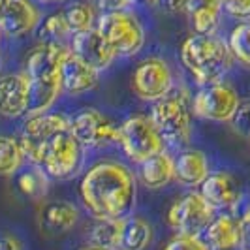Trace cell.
<instances>
[{
    "label": "cell",
    "instance_id": "1",
    "mask_svg": "<svg viewBox=\"0 0 250 250\" xmlns=\"http://www.w3.org/2000/svg\"><path fill=\"white\" fill-rule=\"evenodd\" d=\"M79 196L94 218H125L136 205L138 179L125 164L104 160L83 175Z\"/></svg>",
    "mask_w": 250,
    "mask_h": 250
},
{
    "label": "cell",
    "instance_id": "2",
    "mask_svg": "<svg viewBox=\"0 0 250 250\" xmlns=\"http://www.w3.org/2000/svg\"><path fill=\"white\" fill-rule=\"evenodd\" d=\"M68 47L57 42H40L26 57L25 74L28 77L30 100L28 115L47 113L59 100L61 85V62Z\"/></svg>",
    "mask_w": 250,
    "mask_h": 250
},
{
    "label": "cell",
    "instance_id": "3",
    "mask_svg": "<svg viewBox=\"0 0 250 250\" xmlns=\"http://www.w3.org/2000/svg\"><path fill=\"white\" fill-rule=\"evenodd\" d=\"M181 61L198 85L222 81L233 62L228 42L214 34H192L181 45Z\"/></svg>",
    "mask_w": 250,
    "mask_h": 250
},
{
    "label": "cell",
    "instance_id": "4",
    "mask_svg": "<svg viewBox=\"0 0 250 250\" xmlns=\"http://www.w3.org/2000/svg\"><path fill=\"white\" fill-rule=\"evenodd\" d=\"M150 121L169 147L183 150L192 139V104L181 92H169L166 98L154 102L150 109Z\"/></svg>",
    "mask_w": 250,
    "mask_h": 250
},
{
    "label": "cell",
    "instance_id": "5",
    "mask_svg": "<svg viewBox=\"0 0 250 250\" xmlns=\"http://www.w3.org/2000/svg\"><path fill=\"white\" fill-rule=\"evenodd\" d=\"M96 28L117 57H132L145 45V28L130 12H104Z\"/></svg>",
    "mask_w": 250,
    "mask_h": 250
},
{
    "label": "cell",
    "instance_id": "6",
    "mask_svg": "<svg viewBox=\"0 0 250 250\" xmlns=\"http://www.w3.org/2000/svg\"><path fill=\"white\" fill-rule=\"evenodd\" d=\"M119 145L123 147L126 156L136 164L149 160L150 156L162 152L166 147L164 138L156 130L149 115L128 117L119 126Z\"/></svg>",
    "mask_w": 250,
    "mask_h": 250
},
{
    "label": "cell",
    "instance_id": "7",
    "mask_svg": "<svg viewBox=\"0 0 250 250\" xmlns=\"http://www.w3.org/2000/svg\"><path fill=\"white\" fill-rule=\"evenodd\" d=\"M83 149L85 147L75 139L70 128L62 130L49 139L45 149L42 150L38 166L43 167V171L53 179H70L79 171L83 164Z\"/></svg>",
    "mask_w": 250,
    "mask_h": 250
},
{
    "label": "cell",
    "instance_id": "8",
    "mask_svg": "<svg viewBox=\"0 0 250 250\" xmlns=\"http://www.w3.org/2000/svg\"><path fill=\"white\" fill-rule=\"evenodd\" d=\"M70 128V119L62 113H38L30 115L23 125L19 143L23 147L25 158L28 164H40L42 150L45 149V145L49 143L53 136H57L59 132Z\"/></svg>",
    "mask_w": 250,
    "mask_h": 250
},
{
    "label": "cell",
    "instance_id": "9",
    "mask_svg": "<svg viewBox=\"0 0 250 250\" xmlns=\"http://www.w3.org/2000/svg\"><path fill=\"white\" fill-rule=\"evenodd\" d=\"M239 98L237 90L228 83H211L194 94L192 98V113L200 119L213 123H229L237 111Z\"/></svg>",
    "mask_w": 250,
    "mask_h": 250
},
{
    "label": "cell",
    "instance_id": "10",
    "mask_svg": "<svg viewBox=\"0 0 250 250\" xmlns=\"http://www.w3.org/2000/svg\"><path fill=\"white\" fill-rule=\"evenodd\" d=\"M216 211L200 192H188L169 207L167 222L177 233L201 235L213 222Z\"/></svg>",
    "mask_w": 250,
    "mask_h": 250
},
{
    "label": "cell",
    "instance_id": "11",
    "mask_svg": "<svg viewBox=\"0 0 250 250\" xmlns=\"http://www.w3.org/2000/svg\"><path fill=\"white\" fill-rule=\"evenodd\" d=\"M175 85L169 64L160 57H149L136 66L132 75V90L143 102H158L166 98Z\"/></svg>",
    "mask_w": 250,
    "mask_h": 250
},
{
    "label": "cell",
    "instance_id": "12",
    "mask_svg": "<svg viewBox=\"0 0 250 250\" xmlns=\"http://www.w3.org/2000/svg\"><path fill=\"white\" fill-rule=\"evenodd\" d=\"M70 130L85 149H105L119 143V126L98 109H83L70 119Z\"/></svg>",
    "mask_w": 250,
    "mask_h": 250
},
{
    "label": "cell",
    "instance_id": "13",
    "mask_svg": "<svg viewBox=\"0 0 250 250\" xmlns=\"http://www.w3.org/2000/svg\"><path fill=\"white\" fill-rule=\"evenodd\" d=\"M42 21L32 0H0V30L10 38H21L36 30Z\"/></svg>",
    "mask_w": 250,
    "mask_h": 250
},
{
    "label": "cell",
    "instance_id": "14",
    "mask_svg": "<svg viewBox=\"0 0 250 250\" xmlns=\"http://www.w3.org/2000/svg\"><path fill=\"white\" fill-rule=\"evenodd\" d=\"M70 49L77 59H81L83 62L88 64L90 68H94L100 74L104 70H107L113 64V61L117 59V55L113 53L109 43L104 40L96 26L90 30H85V32L74 34Z\"/></svg>",
    "mask_w": 250,
    "mask_h": 250
},
{
    "label": "cell",
    "instance_id": "15",
    "mask_svg": "<svg viewBox=\"0 0 250 250\" xmlns=\"http://www.w3.org/2000/svg\"><path fill=\"white\" fill-rule=\"evenodd\" d=\"M200 194L213 205L214 211L235 209L243 198L241 185L235 177L228 171H213L200 185Z\"/></svg>",
    "mask_w": 250,
    "mask_h": 250
},
{
    "label": "cell",
    "instance_id": "16",
    "mask_svg": "<svg viewBox=\"0 0 250 250\" xmlns=\"http://www.w3.org/2000/svg\"><path fill=\"white\" fill-rule=\"evenodd\" d=\"M30 87L25 72L6 74L0 77V117L19 119L28 115Z\"/></svg>",
    "mask_w": 250,
    "mask_h": 250
},
{
    "label": "cell",
    "instance_id": "17",
    "mask_svg": "<svg viewBox=\"0 0 250 250\" xmlns=\"http://www.w3.org/2000/svg\"><path fill=\"white\" fill-rule=\"evenodd\" d=\"M100 72L90 68L81 59H77L72 49L64 53L61 62V85L68 94H83L98 87Z\"/></svg>",
    "mask_w": 250,
    "mask_h": 250
},
{
    "label": "cell",
    "instance_id": "18",
    "mask_svg": "<svg viewBox=\"0 0 250 250\" xmlns=\"http://www.w3.org/2000/svg\"><path fill=\"white\" fill-rule=\"evenodd\" d=\"M245 229L239 218L228 213L216 214L213 222L203 231V239L211 250H233L241 249L245 241Z\"/></svg>",
    "mask_w": 250,
    "mask_h": 250
},
{
    "label": "cell",
    "instance_id": "19",
    "mask_svg": "<svg viewBox=\"0 0 250 250\" xmlns=\"http://www.w3.org/2000/svg\"><path fill=\"white\" fill-rule=\"evenodd\" d=\"M209 173V160L203 150L190 147L179 150L175 156V181L183 187H200Z\"/></svg>",
    "mask_w": 250,
    "mask_h": 250
},
{
    "label": "cell",
    "instance_id": "20",
    "mask_svg": "<svg viewBox=\"0 0 250 250\" xmlns=\"http://www.w3.org/2000/svg\"><path fill=\"white\" fill-rule=\"evenodd\" d=\"M138 179L149 190H162L175 179V158L169 152H158L139 164Z\"/></svg>",
    "mask_w": 250,
    "mask_h": 250
},
{
    "label": "cell",
    "instance_id": "21",
    "mask_svg": "<svg viewBox=\"0 0 250 250\" xmlns=\"http://www.w3.org/2000/svg\"><path fill=\"white\" fill-rule=\"evenodd\" d=\"M185 12L196 34H214L222 13V0H187Z\"/></svg>",
    "mask_w": 250,
    "mask_h": 250
},
{
    "label": "cell",
    "instance_id": "22",
    "mask_svg": "<svg viewBox=\"0 0 250 250\" xmlns=\"http://www.w3.org/2000/svg\"><path fill=\"white\" fill-rule=\"evenodd\" d=\"M42 226L49 233L70 231L79 220V209L70 201H53L42 209Z\"/></svg>",
    "mask_w": 250,
    "mask_h": 250
},
{
    "label": "cell",
    "instance_id": "23",
    "mask_svg": "<svg viewBox=\"0 0 250 250\" xmlns=\"http://www.w3.org/2000/svg\"><path fill=\"white\" fill-rule=\"evenodd\" d=\"M152 241V226L141 216H126L119 250H145Z\"/></svg>",
    "mask_w": 250,
    "mask_h": 250
},
{
    "label": "cell",
    "instance_id": "24",
    "mask_svg": "<svg viewBox=\"0 0 250 250\" xmlns=\"http://www.w3.org/2000/svg\"><path fill=\"white\" fill-rule=\"evenodd\" d=\"M125 218H96L94 226L88 231L90 245L92 247H105V249L119 250Z\"/></svg>",
    "mask_w": 250,
    "mask_h": 250
},
{
    "label": "cell",
    "instance_id": "25",
    "mask_svg": "<svg viewBox=\"0 0 250 250\" xmlns=\"http://www.w3.org/2000/svg\"><path fill=\"white\" fill-rule=\"evenodd\" d=\"M25 160V152L19 139L12 136H0V177L15 175Z\"/></svg>",
    "mask_w": 250,
    "mask_h": 250
},
{
    "label": "cell",
    "instance_id": "26",
    "mask_svg": "<svg viewBox=\"0 0 250 250\" xmlns=\"http://www.w3.org/2000/svg\"><path fill=\"white\" fill-rule=\"evenodd\" d=\"M17 187L21 190V194H25L26 198L38 200L42 196L47 194L49 188V175L43 171V167L30 164V167H26L25 171H21L17 177Z\"/></svg>",
    "mask_w": 250,
    "mask_h": 250
},
{
    "label": "cell",
    "instance_id": "27",
    "mask_svg": "<svg viewBox=\"0 0 250 250\" xmlns=\"http://www.w3.org/2000/svg\"><path fill=\"white\" fill-rule=\"evenodd\" d=\"M64 19L70 26L72 34H77V32H85V30H90L96 26V10L92 4H87V2H74L70 4L66 10H64Z\"/></svg>",
    "mask_w": 250,
    "mask_h": 250
},
{
    "label": "cell",
    "instance_id": "28",
    "mask_svg": "<svg viewBox=\"0 0 250 250\" xmlns=\"http://www.w3.org/2000/svg\"><path fill=\"white\" fill-rule=\"evenodd\" d=\"M228 45L233 55V59L239 61L243 66L250 68V21L239 23L228 38Z\"/></svg>",
    "mask_w": 250,
    "mask_h": 250
},
{
    "label": "cell",
    "instance_id": "29",
    "mask_svg": "<svg viewBox=\"0 0 250 250\" xmlns=\"http://www.w3.org/2000/svg\"><path fill=\"white\" fill-rule=\"evenodd\" d=\"M40 40L42 42H57L62 43V40H66L68 36H74L70 26L64 19V13H53L49 15L42 25H40Z\"/></svg>",
    "mask_w": 250,
    "mask_h": 250
},
{
    "label": "cell",
    "instance_id": "30",
    "mask_svg": "<svg viewBox=\"0 0 250 250\" xmlns=\"http://www.w3.org/2000/svg\"><path fill=\"white\" fill-rule=\"evenodd\" d=\"M162 250H211L205 239L200 235H187V233H175L169 239Z\"/></svg>",
    "mask_w": 250,
    "mask_h": 250
},
{
    "label": "cell",
    "instance_id": "31",
    "mask_svg": "<svg viewBox=\"0 0 250 250\" xmlns=\"http://www.w3.org/2000/svg\"><path fill=\"white\" fill-rule=\"evenodd\" d=\"M229 123H231V128L237 132L239 136L250 139V96L239 102L237 111H235L233 119Z\"/></svg>",
    "mask_w": 250,
    "mask_h": 250
},
{
    "label": "cell",
    "instance_id": "32",
    "mask_svg": "<svg viewBox=\"0 0 250 250\" xmlns=\"http://www.w3.org/2000/svg\"><path fill=\"white\" fill-rule=\"evenodd\" d=\"M222 12L239 21H250V0H222Z\"/></svg>",
    "mask_w": 250,
    "mask_h": 250
},
{
    "label": "cell",
    "instance_id": "33",
    "mask_svg": "<svg viewBox=\"0 0 250 250\" xmlns=\"http://www.w3.org/2000/svg\"><path fill=\"white\" fill-rule=\"evenodd\" d=\"M134 2L136 0H98V6L104 12H125Z\"/></svg>",
    "mask_w": 250,
    "mask_h": 250
},
{
    "label": "cell",
    "instance_id": "34",
    "mask_svg": "<svg viewBox=\"0 0 250 250\" xmlns=\"http://www.w3.org/2000/svg\"><path fill=\"white\" fill-rule=\"evenodd\" d=\"M0 250H23V245L15 235L0 233Z\"/></svg>",
    "mask_w": 250,
    "mask_h": 250
},
{
    "label": "cell",
    "instance_id": "35",
    "mask_svg": "<svg viewBox=\"0 0 250 250\" xmlns=\"http://www.w3.org/2000/svg\"><path fill=\"white\" fill-rule=\"evenodd\" d=\"M156 4L162 8L164 12L177 13V12H185L187 0H156Z\"/></svg>",
    "mask_w": 250,
    "mask_h": 250
},
{
    "label": "cell",
    "instance_id": "36",
    "mask_svg": "<svg viewBox=\"0 0 250 250\" xmlns=\"http://www.w3.org/2000/svg\"><path fill=\"white\" fill-rule=\"evenodd\" d=\"M239 222H241V226H243V229H245V233L247 231H250V205L243 211V214L239 216Z\"/></svg>",
    "mask_w": 250,
    "mask_h": 250
},
{
    "label": "cell",
    "instance_id": "37",
    "mask_svg": "<svg viewBox=\"0 0 250 250\" xmlns=\"http://www.w3.org/2000/svg\"><path fill=\"white\" fill-rule=\"evenodd\" d=\"M85 250H117V249H105V247H88V249H85Z\"/></svg>",
    "mask_w": 250,
    "mask_h": 250
},
{
    "label": "cell",
    "instance_id": "38",
    "mask_svg": "<svg viewBox=\"0 0 250 250\" xmlns=\"http://www.w3.org/2000/svg\"><path fill=\"white\" fill-rule=\"evenodd\" d=\"M40 2H43V4H55V2H62V0H40Z\"/></svg>",
    "mask_w": 250,
    "mask_h": 250
},
{
    "label": "cell",
    "instance_id": "39",
    "mask_svg": "<svg viewBox=\"0 0 250 250\" xmlns=\"http://www.w3.org/2000/svg\"><path fill=\"white\" fill-rule=\"evenodd\" d=\"M147 2H149V4H156V0H147Z\"/></svg>",
    "mask_w": 250,
    "mask_h": 250
},
{
    "label": "cell",
    "instance_id": "40",
    "mask_svg": "<svg viewBox=\"0 0 250 250\" xmlns=\"http://www.w3.org/2000/svg\"><path fill=\"white\" fill-rule=\"evenodd\" d=\"M0 36H2V30H0Z\"/></svg>",
    "mask_w": 250,
    "mask_h": 250
},
{
    "label": "cell",
    "instance_id": "41",
    "mask_svg": "<svg viewBox=\"0 0 250 250\" xmlns=\"http://www.w3.org/2000/svg\"><path fill=\"white\" fill-rule=\"evenodd\" d=\"M233 250H241V249H233Z\"/></svg>",
    "mask_w": 250,
    "mask_h": 250
}]
</instances>
